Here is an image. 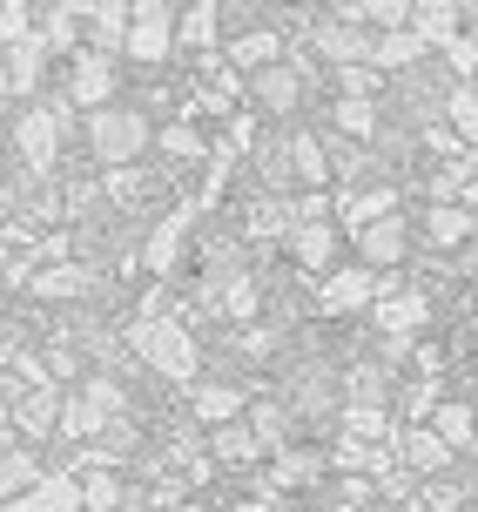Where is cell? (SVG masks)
<instances>
[{
  "label": "cell",
  "instance_id": "1",
  "mask_svg": "<svg viewBox=\"0 0 478 512\" xmlns=\"http://www.w3.org/2000/svg\"><path fill=\"white\" fill-rule=\"evenodd\" d=\"M128 48L142 54V61L169 54V14H162V7H142V14L128 21Z\"/></svg>",
  "mask_w": 478,
  "mask_h": 512
},
{
  "label": "cell",
  "instance_id": "2",
  "mask_svg": "<svg viewBox=\"0 0 478 512\" xmlns=\"http://www.w3.org/2000/svg\"><path fill=\"white\" fill-rule=\"evenodd\" d=\"M135 142H142V122L135 115H115V108L95 115V149L101 155H135Z\"/></svg>",
  "mask_w": 478,
  "mask_h": 512
},
{
  "label": "cell",
  "instance_id": "3",
  "mask_svg": "<svg viewBox=\"0 0 478 512\" xmlns=\"http://www.w3.org/2000/svg\"><path fill=\"white\" fill-rule=\"evenodd\" d=\"M149 358L162 371H189V337L182 331H149Z\"/></svg>",
  "mask_w": 478,
  "mask_h": 512
},
{
  "label": "cell",
  "instance_id": "4",
  "mask_svg": "<svg viewBox=\"0 0 478 512\" xmlns=\"http://www.w3.org/2000/svg\"><path fill=\"white\" fill-rule=\"evenodd\" d=\"M108 95V68L101 61H81L75 68V102H101Z\"/></svg>",
  "mask_w": 478,
  "mask_h": 512
},
{
  "label": "cell",
  "instance_id": "5",
  "mask_svg": "<svg viewBox=\"0 0 478 512\" xmlns=\"http://www.w3.org/2000/svg\"><path fill=\"white\" fill-rule=\"evenodd\" d=\"M364 290H371V283L357 277V270H344V277L330 283V304H337V310H357V304H364Z\"/></svg>",
  "mask_w": 478,
  "mask_h": 512
},
{
  "label": "cell",
  "instance_id": "6",
  "mask_svg": "<svg viewBox=\"0 0 478 512\" xmlns=\"http://www.w3.org/2000/svg\"><path fill=\"white\" fill-rule=\"evenodd\" d=\"M445 21H452V0H418V27L425 34H445Z\"/></svg>",
  "mask_w": 478,
  "mask_h": 512
},
{
  "label": "cell",
  "instance_id": "7",
  "mask_svg": "<svg viewBox=\"0 0 478 512\" xmlns=\"http://www.w3.org/2000/svg\"><path fill=\"white\" fill-rule=\"evenodd\" d=\"M297 256H303V263H324V256H330V230H303L297 236Z\"/></svg>",
  "mask_w": 478,
  "mask_h": 512
},
{
  "label": "cell",
  "instance_id": "8",
  "mask_svg": "<svg viewBox=\"0 0 478 512\" xmlns=\"http://www.w3.org/2000/svg\"><path fill=\"white\" fill-rule=\"evenodd\" d=\"M452 115H458V128H472V135H478V88H458V95H452Z\"/></svg>",
  "mask_w": 478,
  "mask_h": 512
},
{
  "label": "cell",
  "instance_id": "9",
  "mask_svg": "<svg viewBox=\"0 0 478 512\" xmlns=\"http://www.w3.org/2000/svg\"><path fill=\"white\" fill-rule=\"evenodd\" d=\"M431 236H438V243H458V236H465V216H458V209H438V216H431Z\"/></svg>",
  "mask_w": 478,
  "mask_h": 512
},
{
  "label": "cell",
  "instance_id": "10",
  "mask_svg": "<svg viewBox=\"0 0 478 512\" xmlns=\"http://www.w3.org/2000/svg\"><path fill=\"white\" fill-rule=\"evenodd\" d=\"M364 250L371 256H398V223H391V230H364Z\"/></svg>",
  "mask_w": 478,
  "mask_h": 512
},
{
  "label": "cell",
  "instance_id": "11",
  "mask_svg": "<svg viewBox=\"0 0 478 512\" xmlns=\"http://www.w3.org/2000/svg\"><path fill=\"white\" fill-rule=\"evenodd\" d=\"M263 95H270V102H290L297 88H290V75H263Z\"/></svg>",
  "mask_w": 478,
  "mask_h": 512
}]
</instances>
